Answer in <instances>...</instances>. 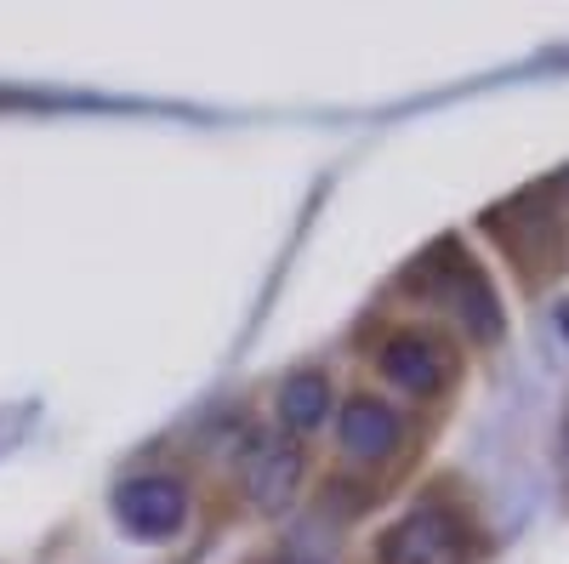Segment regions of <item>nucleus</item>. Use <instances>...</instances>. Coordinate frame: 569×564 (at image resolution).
I'll return each mask as SVG.
<instances>
[{"mask_svg": "<svg viewBox=\"0 0 569 564\" xmlns=\"http://www.w3.org/2000/svg\"><path fill=\"white\" fill-rule=\"evenodd\" d=\"M240 479H246V496L251 507L262 513H279V507H291L297 485H302V445L291 434H262L251 439L246 462H240Z\"/></svg>", "mask_w": 569, "mask_h": 564, "instance_id": "20e7f679", "label": "nucleus"}, {"mask_svg": "<svg viewBox=\"0 0 569 564\" xmlns=\"http://www.w3.org/2000/svg\"><path fill=\"white\" fill-rule=\"evenodd\" d=\"M472 531L456 507L421 502L382 536V564H467Z\"/></svg>", "mask_w": 569, "mask_h": 564, "instance_id": "f257e3e1", "label": "nucleus"}, {"mask_svg": "<svg viewBox=\"0 0 569 564\" xmlns=\"http://www.w3.org/2000/svg\"><path fill=\"white\" fill-rule=\"evenodd\" d=\"M273 416H279V434H319L325 422H330V383L319 370H297V376H284L279 383V399H273Z\"/></svg>", "mask_w": 569, "mask_h": 564, "instance_id": "0eeeda50", "label": "nucleus"}, {"mask_svg": "<svg viewBox=\"0 0 569 564\" xmlns=\"http://www.w3.org/2000/svg\"><path fill=\"white\" fill-rule=\"evenodd\" d=\"M376 370H382L399 394L433 399L445 388V376H450V354H445L439 337H427V332H393L382 343V354H376Z\"/></svg>", "mask_w": 569, "mask_h": 564, "instance_id": "39448f33", "label": "nucleus"}, {"mask_svg": "<svg viewBox=\"0 0 569 564\" xmlns=\"http://www.w3.org/2000/svg\"><path fill=\"white\" fill-rule=\"evenodd\" d=\"M337 439L353 462H382L399 445V410H388L382 399H348L337 416Z\"/></svg>", "mask_w": 569, "mask_h": 564, "instance_id": "423d86ee", "label": "nucleus"}, {"mask_svg": "<svg viewBox=\"0 0 569 564\" xmlns=\"http://www.w3.org/2000/svg\"><path fill=\"white\" fill-rule=\"evenodd\" d=\"M114 520L137 542H171L188 525V491L171 474H137L114 496Z\"/></svg>", "mask_w": 569, "mask_h": 564, "instance_id": "7ed1b4c3", "label": "nucleus"}, {"mask_svg": "<svg viewBox=\"0 0 569 564\" xmlns=\"http://www.w3.org/2000/svg\"><path fill=\"white\" fill-rule=\"evenodd\" d=\"M433 257L445 263V274L433 279V297L450 314V325H461L472 343H496L501 337V303L490 291V279L479 274V263H467L461 246H439Z\"/></svg>", "mask_w": 569, "mask_h": 564, "instance_id": "f03ea898", "label": "nucleus"}, {"mask_svg": "<svg viewBox=\"0 0 569 564\" xmlns=\"http://www.w3.org/2000/svg\"><path fill=\"white\" fill-rule=\"evenodd\" d=\"M563 188H569V177H563Z\"/></svg>", "mask_w": 569, "mask_h": 564, "instance_id": "6e6552de", "label": "nucleus"}]
</instances>
